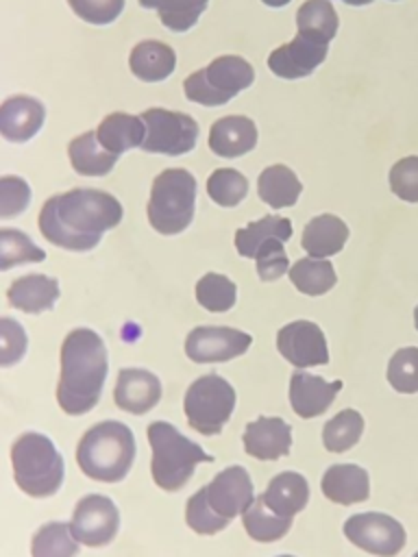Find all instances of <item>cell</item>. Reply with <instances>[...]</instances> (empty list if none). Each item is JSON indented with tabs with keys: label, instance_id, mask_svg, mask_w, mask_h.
<instances>
[{
	"label": "cell",
	"instance_id": "cell-1",
	"mask_svg": "<svg viewBox=\"0 0 418 557\" xmlns=\"http://www.w3.org/2000/svg\"><path fill=\"white\" fill-rule=\"evenodd\" d=\"M122 205L100 189H72L48 198L39 211L41 235L65 250H91L104 231L118 226Z\"/></svg>",
	"mask_w": 418,
	"mask_h": 557
},
{
	"label": "cell",
	"instance_id": "cell-2",
	"mask_svg": "<svg viewBox=\"0 0 418 557\" xmlns=\"http://www.w3.org/2000/svg\"><path fill=\"white\" fill-rule=\"evenodd\" d=\"M107 379V348L91 329H74L61 346V376L57 400L70 416H83L96 407Z\"/></svg>",
	"mask_w": 418,
	"mask_h": 557
},
{
	"label": "cell",
	"instance_id": "cell-3",
	"mask_svg": "<svg viewBox=\"0 0 418 557\" xmlns=\"http://www.w3.org/2000/svg\"><path fill=\"white\" fill-rule=\"evenodd\" d=\"M253 496V481L242 466H231L216 474L211 483L200 487L185 507V520L192 531L213 535L222 531L235 516L244 513Z\"/></svg>",
	"mask_w": 418,
	"mask_h": 557
},
{
	"label": "cell",
	"instance_id": "cell-4",
	"mask_svg": "<svg viewBox=\"0 0 418 557\" xmlns=\"http://www.w3.org/2000/svg\"><path fill=\"white\" fill-rule=\"evenodd\" d=\"M135 459V437L122 422L107 420L94 424L76 446L81 470L102 483H115L126 476Z\"/></svg>",
	"mask_w": 418,
	"mask_h": 557
},
{
	"label": "cell",
	"instance_id": "cell-5",
	"mask_svg": "<svg viewBox=\"0 0 418 557\" xmlns=\"http://www.w3.org/2000/svg\"><path fill=\"white\" fill-rule=\"evenodd\" d=\"M148 442L152 448V479L165 492L181 490L198 463L213 461L196 442L181 435L170 422L157 420L148 426Z\"/></svg>",
	"mask_w": 418,
	"mask_h": 557
},
{
	"label": "cell",
	"instance_id": "cell-6",
	"mask_svg": "<svg viewBox=\"0 0 418 557\" xmlns=\"http://www.w3.org/2000/svg\"><path fill=\"white\" fill-rule=\"evenodd\" d=\"M15 483L35 498L52 496L63 481V459L41 433H24L11 448Z\"/></svg>",
	"mask_w": 418,
	"mask_h": 557
},
{
	"label": "cell",
	"instance_id": "cell-7",
	"mask_svg": "<svg viewBox=\"0 0 418 557\" xmlns=\"http://www.w3.org/2000/svg\"><path fill=\"white\" fill-rule=\"evenodd\" d=\"M196 178L183 168H168L152 181L148 222L161 235H176L192 224Z\"/></svg>",
	"mask_w": 418,
	"mask_h": 557
},
{
	"label": "cell",
	"instance_id": "cell-8",
	"mask_svg": "<svg viewBox=\"0 0 418 557\" xmlns=\"http://www.w3.org/2000/svg\"><path fill=\"white\" fill-rule=\"evenodd\" d=\"M253 65L235 54L213 59L207 67L196 70L183 83L185 98L205 107H220L253 85Z\"/></svg>",
	"mask_w": 418,
	"mask_h": 557
},
{
	"label": "cell",
	"instance_id": "cell-9",
	"mask_svg": "<svg viewBox=\"0 0 418 557\" xmlns=\"http://www.w3.org/2000/svg\"><path fill=\"white\" fill-rule=\"evenodd\" d=\"M185 416L192 429L202 435H218L235 407V389L218 374L196 379L185 392Z\"/></svg>",
	"mask_w": 418,
	"mask_h": 557
},
{
	"label": "cell",
	"instance_id": "cell-10",
	"mask_svg": "<svg viewBox=\"0 0 418 557\" xmlns=\"http://www.w3.org/2000/svg\"><path fill=\"white\" fill-rule=\"evenodd\" d=\"M142 120L146 126V137L139 148L144 152L179 157L196 146L198 124L187 113L155 107L146 109L142 113Z\"/></svg>",
	"mask_w": 418,
	"mask_h": 557
},
{
	"label": "cell",
	"instance_id": "cell-11",
	"mask_svg": "<svg viewBox=\"0 0 418 557\" xmlns=\"http://www.w3.org/2000/svg\"><path fill=\"white\" fill-rule=\"evenodd\" d=\"M344 535L366 553L379 557H394L403 550L407 535L398 520L388 513L366 511L355 513L344 522Z\"/></svg>",
	"mask_w": 418,
	"mask_h": 557
},
{
	"label": "cell",
	"instance_id": "cell-12",
	"mask_svg": "<svg viewBox=\"0 0 418 557\" xmlns=\"http://www.w3.org/2000/svg\"><path fill=\"white\" fill-rule=\"evenodd\" d=\"M120 527V513L111 498L102 494H89L78 500L72 516V531L78 542L87 546L109 544Z\"/></svg>",
	"mask_w": 418,
	"mask_h": 557
},
{
	"label": "cell",
	"instance_id": "cell-13",
	"mask_svg": "<svg viewBox=\"0 0 418 557\" xmlns=\"http://www.w3.org/2000/svg\"><path fill=\"white\" fill-rule=\"evenodd\" d=\"M253 337L231 326H196L185 339V355L196 363H218L248 350Z\"/></svg>",
	"mask_w": 418,
	"mask_h": 557
},
{
	"label": "cell",
	"instance_id": "cell-14",
	"mask_svg": "<svg viewBox=\"0 0 418 557\" xmlns=\"http://www.w3.org/2000/svg\"><path fill=\"white\" fill-rule=\"evenodd\" d=\"M276 348L294 368L322 366L329 361L327 339L320 326L307 320L285 324L276 333Z\"/></svg>",
	"mask_w": 418,
	"mask_h": 557
},
{
	"label": "cell",
	"instance_id": "cell-15",
	"mask_svg": "<svg viewBox=\"0 0 418 557\" xmlns=\"http://www.w3.org/2000/svg\"><path fill=\"white\" fill-rule=\"evenodd\" d=\"M327 59V46L318 44L305 35H296L290 44L279 46L268 57V67L272 74L296 81L309 76Z\"/></svg>",
	"mask_w": 418,
	"mask_h": 557
},
{
	"label": "cell",
	"instance_id": "cell-16",
	"mask_svg": "<svg viewBox=\"0 0 418 557\" xmlns=\"http://www.w3.org/2000/svg\"><path fill=\"white\" fill-rule=\"evenodd\" d=\"M292 448V426L283 418L261 416L246 424L244 450L261 461L285 457Z\"/></svg>",
	"mask_w": 418,
	"mask_h": 557
},
{
	"label": "cell",
	"instance_id": "cell-17",
	"mask_svg": "<svg viewBox=\"0 0 418 557\" xmlns=\"http://www.w3.org/2000/svg\"><path fill=\"white\" fill-rule=\"evenodd\" d=\"M115 405L128 413L142 416L150 411L161 398V383L159 379L139 368H124L118 374L115 389H113Z\"/></svg>",
	"mask_w": 418,
	"mask_h": 557
},
{
	"label": "cell",
	"instance_id": "cell-18",
	"mask_svg": "<svg viewBox=\"0 0 418 557\" xmlns=\"http://www.w3.org/2000/svg\"><path fill=\"white\" fill-rule=\"evenodd\" d=\"M46 117L44 104L33 96H11L0 107V135L7 141L22 144L37 135Z\"/></svg>",
	"mask_w": 418,
	"mask_h": 557
},
{
	"label": "cell",
	"instance_id": "cell-19",
	"mask_svg": "<svg viewBox=\"0 0 418 557\" xmlns=\"http://www.w3.org/2000/svg\"><path fill=\"white\" fill-rule=\"evenodd\" d=\"M342 389V381H324L318 374L296 370L290 379V403L300 418H316L329 409Z\"/></svg>",
	"mask_w": 418,
	"mask_h": 557
},
{
	"label": "cell",
	"instance_id": "cell-20",
	"mask_svg": "<svg viewBox=\"0 0 418 557\" xmlns=\"http://www.w3.org/2000/svg\"><path fill=\"white\" fill-rule=\"evenodd\" d=\"M257 146V126L250 117L226 115L213 122L209 131V148L213 154L235 159Z\"/></svg>",
	"mask_w": 418,
	"mask_h": 557
},
{
	"label": "cell",
	"instance_id": "cell-21",
	"mask_svg": "<svg viewBox=\"0 0 418 557\" xmlns=\"http://www.w3.org/2000/svg\"><path fill=\"white\" fill-rule=\"evenodd\" d=\"M322 494L337 505L361 503L370 496L368 472L355 463H335L322 476Z\"/></svg>",
	"mask_w": 418,
	"mask_h": 557
},
{
	"label": "cell",
	"instance_id": "cell-22",
	"mask_svg": "<svg viewBox=\"0 0 418 557\" xmlns=\"http://www.w3.org/2000/svg\"><path fill=\"white\" fill-rule=\"evenodd\" d=\"M7 298L24 313L50 311L59 298V281L46 274H26L11 283Z\"/></svg>",
	"mask_w": 418,
	"mask_h": 557
},
{
	"label": "cell",
	"instance_id": "cell-23",
	"mask_svg": "<svg viewBox=\"0 0 418 557\" xmlns=\"http://www.w3.org/2000/svg\"><path fill=\"white\" fill-rule=\"evenodd\" d=\"M128 65H131V72L139 81H144V83H159V81L168 78L174 72L176 54H174V50L168 44L155 41V39H146V41H139L131 50Z\"/></svg>",
	"mask_w": 418,
	"mask_h": 557
},
{
	"label": "cell",
	"instance_id": "cell-24",
	"mask_svg": "<svg viewBox=\"0 0 418 557\" xmlns=\"http://www.w3.org/2000/svg\"><path fill=\"white\" fill-rule=\"evenodd\" d=\"M261 498L272 511L294 518L298 511L305 509L309 500V485L298 472H281L272 476Z\"/></svg>",
	"mask_w": 418,
	"mask_h": 557
},
{
	"label": "cell",
	"instance_id": "cell-25",
	"mask_svg": "<svg viewBox=\"0 0 418 557\" xmlns=\"http://www.w3.org/2000/svg\"><path fill=\"white\" fill-rule=\"evenodd\" d=\"M346 239H348V226L337 215L322 213L311 222H307L300 244L309 252V257L324 259L340 252Z\"/></svg>",
	"mask_w": 418,
	"mask_h": 557
},
{
	"label": "cell",
	"instance_id": "cell-26",
	"mask_svg": "<svg viewBox=\"0 0 418 557\" xmlns=\"http://www.w3.org/2000/svg\"><path fill=\"white\" fill-rule=\"evenodd\" d=\"M98 141L113 154H122L131 148H137L142 146L144 137H146V126H144V120L142 115H128V113H122V111H115L111 115H107L98 131Z\"/></svg>",
	"mask_w": 418,
	"mask_h": 557
},
{
	"label": "cell",
	"instance_id": "cell-27",
	"mask_svg": "<svg viewBox=\"0 0 418 557\" xmlns=\"http://www.w3.org/2000/svg\"><path fill=\"white\" fill-rule=\"evenodd\" d=\"M67 157L76 174L83 176H104L118 161V154L109 152L100 141L96 131H87L74 137L67 146Z\"/></svg>",
	"mask_w": 418,
	"mask_h": 557
},
{
	"label": "cell",
	"instance_id": "cell-28",
	"mask_svg": "<svg viewBox=\"0 0 418 557\" xmlns=\"http://www.w3.org/2000/svg\"><path fill=\"white\" fill-rule=\"evenodd\" d=\"M259 198L272 209H283L296 205L303 185L287 165H270L257 178Z\"/></svg>",
	"mask_w": 418,
	"mask_h": 557
},
{
	"label": "cell",
	"instance_id": "cell-29",
	"mask_svg": "<svg viewBox=\"0 0 418 557\" xmlns=\"http://www.w3.org/2000/svg\"><path fill=\"white\" fill-rule=\"evenodd\" d=\"M296 26L300 35L327 46L337 33V13L329 0H307L296 13Z\"/></svg>",
	"mask_w": 418,
	"mask_h": 557
},
{
	"label": "cell",
	"instance_id": "cell-30",
	"mask_svg": "<svg viewBox=\"0 0 418 557\" xmlns=\"http://www.w3.org/2000/svg\"><path fill=\"white\" fill-rule=\"evenodd\" d=\"M294 518L281 516L276 511H272L261 496H257L250 507L242 513V522L246 533L257 540V542H276L281 540L290 527H292Z\"/></svg>",
	"mask_w": 418,
	"mask_h": 557
},
{
	"label": "cell",
	"instance_id": "cell-31",
	"mask_svg": "<svg viewBox=\"0 0 418 557\" xmlns=\"http://www.w3.org/2000/svg\"><path fill=\"white\" fill-rule=\"evenodd\" d=\"M270 237H279L283 242H287L292 237V224L287 218H279V215H263L257 222H250L244 228H237L235 233V248L242 257L255 259L257 248L270 239Z\"/></svg>",
	"mask_w": 418,
	"mask_h": 557
},
{
	"label": "cell",
	"instance_id": "cell-32",
	"mask_svg": "<svg viewBox=\"0 0 418 557\" xmlns=\"http://www.w3.org/2000/svg\"><path fill=\"white\" fill-rule=\"evenodd\" d=\"M287 274H290V281L296 285V289L307 296L327 294L337 281L333 265L327 259H318V257L298 259L287 270Z\"/></svg>",
	"mask_w": 418,
	"mask_h": 557
},
{
	"label": "cell",
	"instance_id": "cell-33",
	"mask_svg": "<svg viewBox=\"0 0 418 557\" xmlns=\"http://www.w3.org/2000/svg\"><path fill=\"white\" fill-rule=\"evenodd\" d=\"M144 9H155L165 28L174 33L189 30L200 13L207 9L209 0H137Z\"/></svg>",
	"mask_w": 418,
	"mask_h": 557
},
{
	"label": "cell",
	"instance_id": "cell-34",
	"mask_svg": "<svg viewBox=\"0 0 418 557\" xmlns=\"http://www.w3.org/2000/svg\"><path fill=\"white\" fill-rule=\"evenodd\" d=\"M76 553L78 540L67 522H48L33 535V557H76Z\"/></svg>",
	"mask_w": 418,
	"mask_h": 557
},
{
	"label": "cell",
	"instance_id": "cell-35",
	"mask_svg": "<svg viewBox=\"0 0 418 557\" xmlns=\"http://www.w3.org/2000/svg\"><path fill=\"white\" fill-rule=\"evenodd\" d=\"M364 433V418L355 409H342L322 429L324 448L331 453H344L353 448Z\"/></svg>",
	"mask_w": 418,
	"mask_h": 557
},
{
	"label": "cell",
	"instance_id": "cell-36",
	"mask_svg": "<svg viewBox=\"0 0 418 557\" xmlns=\"http://www.w3.org/2000/svg\"><path fill=\"white\" fill-rule=\"evenodd\" d=\"M46 252L30 242V237L15 228L0 231V270H9L20 263H39Z\"/></svg>",
	"mask_w": 418,
	"mask_h": 557
},
{
	"label": "cell",
	"instance_id": "cell-37",
	"mask_svg": "<svg viewBox=\"0 0 418 557\" xmlns=\"http://www.w3.org/2000/svg\"><path fill=\"white\" fill-rule=\"evenodd\" d=\"M207 194L220 207H235L248 194V181L233 168H218L207 178Z\"/></svg>",
	"mask_w": 418,
	"mask_h": 557
},
{
	"label": "cell",
	"instance_id": "cell-38",
	"mask_svg": "<svg viewBox=\"0 0 418 557\" xmlns=\"http://www.w3.org/2000/svg\"><path fill=\"white\" fill-rule=\"evenodd\" d=\"M235 296H237L235 283L224 274L209 272L196 283V300L213 313L229 311L235 305Z\"/></svg>",
	"mask_w": 418,
	"mask_h": 557
},
{
	"label": "cell",
	"instance_id": "cell-39",
	"mask_svg": "<svg viewBox=\"0 0 418 557\" xmlns=\"http://www.w3.org/2000/svg\"><path fill=\"white\" fill-rule=\"evenodd\" d=\"M388 383L401 394L418 392V348L407 346L392 355L388 363Z\"/></svg>",
	"mask_w": 418,
	"mask_h": 557
},
{
	"label": "cell",
	"instance_id": "cell-40",
	"mask_svg": "<svg viewBox=\"0 0 418 557\" xmlns=\"http://www.w3.org/2000/svg\"><path fill=\"white\" fill-rule=\"evenodd\" d=\"M255 261H257V274L261 281H276L279 276H283L290 270V261L283 248V239L279 237H270L266 239L257 252H255Z\"/></svg>",
	"mask_w": 418,
	"mask_h": 557
},
{
	"label": "cell",
	"instance_id": "cell-41",
	"mask_svg": "<svg viewBox=\"0 0 418 557\" xmlns=\"http://www.w3.org/2000/svg\"><path fill=\"white\" fill-rule=\"evenodd\" d=\"M390 189L405 202H418V157H405L392 165Z\"/></svg>",
	"mask_w": 418,
	"mask_h": 557
},
{
	"label": "cell",
	"instance_id": "cell-42",
	"mask_svg": "<svg viewBox=\"0 0 418 557\" xmlns=\"http://www.w3.org/2000/svg\"><path fill=\"white\" fill-rule=\"evenodd\" d=\"M30 189L20 176L0 178V218H13L28 207Z\"/></svg>",
	"mask_w": 418,
	"mask_h": 557
},
{
	"label": "cell",
	"instance_id": "cell-43",
	"mask_svg": "<svg viewBox=\"0 0 418 557\" xmlns=\"http://www.w3.org/2000/svg\"><path fill=\"white\" fill-rule=\"evenodd\" d=\"M70 9L89 24H111L124 9V0H67Z\"/></svg>",
	"mask_w": 418,
	"mask_h": 557
},
{
	"label": "cell",
	"instance_id": "cell-44",
	"mask_svg": "<svg viewBox=\"0 0 418 557\" xmlns=\"http://www.w3.org/2000/svg\"><path fill=\"white\" fill-rule=\"evenodd\" d=\"M26 350V333L24 329L11 320H0V366H13L24 357Z\"/></svg>",
	"mask_w": 418,
	"mask_h": 557
},
{
	"label": "cell",
	"instance_id": "cell-45",
	"mask_svg": "<svg viewBox=\"0 0 418 557\" xmlns=\"http://www.w3.org/2000/svg\"><path fill=\"white\" fill-rule=\"evenodd\" d=\"M261 2L268 7H285L290 0H261Z\"/></svg>",
	"mask_w": 418,
	"mask_h": 557
},
{
	"label": "cell",
	"instance_id": "cell-46",
	"mask_svg": "<svg viewBox=\"0 0 418 557\" xmlns=\"http://www.w3.org/2000/svg\"><path fill=\"white\" fill-rule=\"evenodd\" d=\"M346 4H353V7H364V4H370L372 0H342Z\"/></svg>",
	"mask_w": 418,
	"mask_h": 557
},
{
	"label": "cell",
	"instance_id": "cell-47",
	"mask_svg": "<svg viewBox=\"0 0 418 557\" xmlns=\"http://www.w3.org/2000/svg\"><path fill=\"white\" fill-rule=\"evenodd\" d=\"M414 324H416V329H418V305H416V309H414Z\"/></svg>",
	"mask_w": 418,
	"mask_h": 557
},
{
	"label": "cell",
	"instance_id": "cell-48",
	"mask_svg": "<svg viewBox=\"0 0 418 557\" xmlns=\"http://www.w3.org/2000/svg\"><path fill=\"white\" fill-rule=\"evenodd\" d=\"M279 557H294V555H279Z\"/></svg>",
	"mask_w": 418,
	"mask_h": 557
},
{
	"label": "cell",
	"instance_id": "cell-49",
	"mask_svg": "<svg viewBox=\"0 0 418 557\" xmlns=\"http://www.w3.org/2000/svg\"><path fill=\"white\" fill-rule=\"evenodd\" d=\"M414 557H418V553H416V555H414Z\"/></svg>",
	"mask_w": 418,
	"mask_h": 557
}]
</instances>
